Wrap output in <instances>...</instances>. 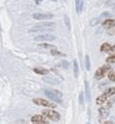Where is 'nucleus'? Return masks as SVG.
Masks as SVG:
<instances>
[{"instance_id": "obj_20", "label": "nucleus", "mask_w": 115, "mask_h": 124, "mask_svg": "<svg viewBox=\"0 0 115 124\" xmlns=\"http://www.w3.org/2000/svg\"><path fill=\"white\" fill-rule=\"evenodd\" d=\"M107 63H115V55H112V56H108L106 59Z\"/></svg>"}, {"instance_id": "obj_11", "label": "nucleus", "mask_w": 115, "mask_h": 124, "mask_svg": "<svg viewBox=\"0 0 115 124\" xmlns=\"http://www.w3.org/2000/svg\"><path fill=\"white\" fill-rule=\"evenodd\" d=\"M102 26L103 28H113L115 26V19H107L103 21V24H102Z\"/></svg>"}, {"instance_id": "obj_33", "label": "nucleus", "mask_w": 115, "mask_h": 124, "mask_svg": "<svg viewBox=\"0 0 115 124\" xmlns=\"http://www.w3.org/2000/svg\"><path fill=\"white\" fill-rule=\"evenodd\" d=\"M114 11H115V6H114Z\"/></svg>"}, {"instance_id": "obj_21", "label": "nucleus", "mask_w": 115, "mask_h": 124, "mask_svg": "<svg viewBox=\"0 0 115 124\" xmlns=\"http://www.w3.org/2000/svg\"><path fill=\"white\" fill-rule=\"evenodd\" d=\"M108 79H109V81L114 82L115 81V71H110V73L108 74Z\"/></svg>"}, {"instance_id": "obj_29", "label": "nucleus", "mask_w": 115, "mask_h": 124, "mask_svg": "<svg viewBox=\"0 0 115 124\" xmlns=\"http://www.w3.org/2000/svg\"><path fill=\"white\" fill-rule=\"evenodd\" d=\"M109 52H110V53L113 54V55H115V46H113V47H110Z\"/></svg>"}, {"instance_id": "obj_24", "label": "nucleus", "mask_w": 115, "mask_h": 124, "mask_svg": "<svg viewBox=\"0 0 115 124\" xmlns=\"http://www.w3.org/2000/svg\"><path fill=\"white\" fill-rule=\"evenodd\" d=\"M79 102H80V104H83V102H85V99H83V93H80V95H79Z\"/></svg>"}, {"instance_id": "obj_12", "label": "nucleus", "mask_w": 115, "mask_h": 124, "mask_svg": "<svg viewBox=\"0 0 115 124\" xmlns=\"http://www.w3.org/2000/svg\"><path fill=\"white\" fill-rule=\"evenodd\" d=\"M99 114H100V118L102 119V118H107L108 117V109L107 108H100L99 109Z\"/></svg>"}, {"instance_id": "obj_26", "label": "nucleus", "mask_w": 115, "mask_h": 124, "mask_svg": "<svg viewBox=\"0 0 115 124\" xmlns=\"http://www.w3.org/2000/svg\"><path fill=\"white\" fill-rule=\"evenodd\" d=\"M65 21H66V25H67V27H68V28H71V24H69V19H68V17H67V15H65Z\"/></svg>"}, {"instance_id": "obj_2", "label": "nucleus", "mask_w": 115, "mask_h": 124, "mask_svg": "<svg viewBox=\"0 0 115 124\" xmlns=\"http://www.w3.org/2000/svg\"><path fill=\"white\" fill-rule=\"evenodd\" d=\"M45 95L49 99H52L56 103H61L62 102V94L59 90H54V89H45L44 90Z\"/></svg>"}, {"instance_id": "obj_32", "label": "nucleus", "mask_w": 115, "mask_h": 124, "mask_svg": "<svg viewBox=\"0 0 115 124\" xmlns=\"http://www.w3.org/2000/svg\"><path fill=\"white\" fill-rule=\"evenodd\" d=\"M51 1H54V2H55V1H56V0H51Z\"/></svg>"}, {"instance_id": "obj_4", "label": "nucleus", "mask_w": 115, "mask_h": 124, "mask_svg": "<svg viewBox=\"0 0 115 124\" xmlns=\"http://www.w3.org/2000/svg\"><path fill=\"white\" fill-rule=\"evenodd\" d=\"M42 115L47 118H49V119H52V121H59L60 119L59 112H56L55 110H51V109H45L42 111Z\"/></svg>"}, {"instance_id": "obj_3", "label": "nucleus", "mask_w": 115, "mask_h": 124, "mask_svg": "<svg viewBox=\"0 0 115 124\" xmlns=\"http://www.w3.org/2000/svg\"><path fill=\"white\" fill-rule=\"evenodd\" d=\"M115 94V88L114 87H112V88L107 89L106 91L101 95V96H99L96 99V104H99V105H101V104H103L105 102H106V99L108 97H110V96H113Z\"/></svg>"}, {"instance_id": "obj_30", "label": "nucleus", "mask_w": 115, "mask_h": 124, "mask_svg": "<svg viewBox=\"0 0 115 124\" xmlns=\"http://www.w3.org/2000/svg\"><path fill=\"white\" fill-rule=\"evenodd\" d=\"M103 124H110V122H105Z\"/></svg>"}, {"instance_id": "obj_27", "label": "nucleus", "mask_w": 115, "mask_h": 124, "mask_svg": "<svg viewBox=\"0 0 115 124\" xmlns=\"http://www.w3.org/2000/svg\"><path fill=\"white\" fill-rule=\"evenodd\" d=\"M110 17V14L108 13V12H105V13H102V15H101V19H105V18H109Z\"/></svg>"}, {"instance_id": "obj_8", "label": "nucleus", "mask_w": 115, "mask_h": 124, "mask_svg": "<svg viewBox=\"0 0 115 124\" xmlns=\"http://www.w3.org/2000/svg\"><path fill=\"white\" fill-rule=\"evenodd\" d=\"M35 41H53L55 40V36L51 35V34H40L33 37Z\"/></svg>"}, {"instance_id": "obj_13", "label": "nucleus", "mask_w": 115, "mask_h": 124, "mask_svg": "<svg viewBox=\"0 0 115 124\" xmlns=\"http://www.w3.org/2000/svg\"><path fill=\"white\" fill-rule=\"evenodd\" d=\"M75 6H76V12L81 13L83 8V0H75Z\"/></svg>"}, {"instance_id": "obj_14", "label": "nucleus", "mask_w": 115, "mask_h": 124, "mask_svg": "<svg viewBox=\"0 0 115 124\" xmlns=\"http://www.w3.org/2000/svg\"><path fill=\"white\" fill-rule=\"evenodd\" d=\"M34 71L36 74H40V75H47L48 74V70L45 69V68H34Z\"/></svg>"}, {"instance_id": "obj_17", "label": "nucleus", "mask_w": 115, "mask_h": 124, "mask_svg": "<svg viewBox=\"0 0 115 124\" xmlns=\"http://www.w3.org/2000/svg\"><path fill=\"white\" fill-rule=\"evenodd\" d=\"M73 64H74V76L78 77V76H79V66H78V61L74 60Z\"/></svg>"}, {"instance_id": "obj_28", "label": "nucleus", "mask_w": 115, "mask_h": 124, "mask_svg": "<svg viewBox=\"0 0 115 124\" xmlns=\"http://www.w3.org/2000/svg\"><path fill=\"white\" fill-rule=\"evenodd\" d=\"M97 22H99V20H97V19H94V20H92V21H90V25H93V26H94V25H96Z\"/></svg>"}, {"instance_id": "obj_9", "label": "nucleus", "mask_w": 115, "mask_h": 124, "mask_svg": "<svg viewBox=\"0 0 115 124\" xmlns=\"http://www.w3.org/2000/svg\"><path fill=\"white\" fill-rule=\"evenodd\" d=\"M32 122L33 123H42V124H46L47 123V119L44 115H35L32 117Z\"/></svg>"}, {"instance_id": "obj_1", "label": "nucleus", "mask_w": 115, "mask_h": 124, "mask_svg": "<svg viewBox=\"0 0 115 124\" xmlns=\"http://www.w3.org/2000/svg\"><path fill=\"white\" fill-rule=\"evenodd\" d=\"M55 29V24L54 22H41L39 25L33 26L29 29V33L34 32H48V31H54Z\"/></svg>"}, {"instance_id": "obj_34", "label": "nucleus", "mask_w": 115, "mask_h": 124, "mask_svg": "<svg viewBox=\"0 0 115 124\" xmlns=\"http://www.w3.org/2000/svg\"><path fill=\"white\" fill-rule=\"evenodd\" d=\"M87 124H90V123H87Z\"/></svg>"}, {"instance_id": "obj_22", "label": "nucleus", "mask_w": 115, "mask_h": 124, "mask_svg": "<svg viewBox=\"0 0 115 124\" xmlns=\"http://www.w3.org/2000/svg\"><path fill=\"white\" fill-rule=\"evenodd\" d=\"M114 102H115V97H112L108 102H107V109H109L110 106L113 105V104H114Z\"/></svg>"}, {"instance_id": "obj_15", "label": "nucleus", "mask_w": 115, "mask_h": 124, "mask_svg": "<svg viewBox=\"0 0 115 124\" xmlns=\"http://www.w3.org/2000/svg\"><path fill=\"white\" fill-rule=\"evenodd\" d=\"M85 88H86V97H87V101H90V90H89V84L87 81L85 82Z\"/></svg>"}, {"instance_id": "obj_10", "label": "nucleus", "mask_w": 115, "mask_h": 124, "mask_svg": "<svg viewBox=\"0 0 115 124\" xmlns=\"http://www.w3.org/2000/svg\"><path fill=\"white\" fill-rule=\"evenodd\" d=\"M44 81L46 83H51V84H59L60 83V79L53 77V76H46V77H44Z\"/></svg>"}, {"instance_id": "obj_16", "label": "nucleus", "mask_w": 115, "mask_h": 124, "mask_svg": "<svg viewBox=\"0 0 115 124\" xmlns=\"http://www.w3.org/2000/svg\"><path fill=\"white\" fill-rule=\"evenodd\" d=\"M38 47H40V48H42V49H55V47L52 46V44H47V43H40Z\"/></svg>"}, {"instance_id": "obj_7", "label": "nucleus", "mask_w": 115, "mask_h": 124, "mask_svg": "<svg viewBox=\"0 0 115 124\" xmlns=\"http://www.w3.org/2000/svg\"><path fill=\"white\" fill-rule=\"evenodd\" d=\"M33 102L38 104V105H42V106H47V108H55V104L54 103H51L46 99H42V98H34Z\"/></svg>"}, {"instance_id": "obj_19", "label": "nucleus", "mask_w": 115, "mask_h": 124, "mask_svg": "<svg viewBox=\"0 0 115 124\" xmlns=\"http://www.w3.org/2000/svg\"><path fill=\"white\" fill-rule=\"evenodd\" d=\"M51 54L54 55V56H65V54H62V53H60L59 50H56V48H55V49H52V50H51Z\"/></svg>"}, {"instance_id": "obj_25", "label": "nucleus", "mask_w": 115, "mask_h": 124, "mask_svg": "<svg viewBox=\"0 0 115 124\" xmlns=\"http://www.w3.org/2000/svg\"><path fill=\"white\" fill-rule=\"evenodd\" d=\"M61 66H62V68H65V69H68V67H69V64H68V62L67 61H62Z\"/></svg>"}, {"instance_id": "obj_6", "label": "nucleus", "mask_w": 115, "mask_h": 124, "mask_svg": "<svg viewBox=\"0 0 115 124\" xmlns=\"http://www.w3.org/2000/svg\"><path fill=\"white\" fill-rule=\"evenodd\" d=\"M53 14L52 13H46V12H41V13H34L33 14V19L35 20H47V19H52Z\"/></svg>"}, {"instance_id": "obj_23", "label": "nucleus", "mask_w": 115, "mask_h": 124, "mask_svg": "<svg viewBox=\"0 0 115 124\" xmlns=\"http://www.w3.org/2000/svg\"><path fill=\"white\" fill-rule=\"evenodd\" d=\"M86 69L89 70L90 69V61H89V56L86 55Z\"/></svg>"}, {"instance_id": "obj_18", "label": "nucleus", "mask_w": 115, "mask_h": 124, "mask_svg": "<svg viewBox=\"0 0 115 124\" xmlns=\"http://www.w3.org/2000/svg\"><path fill=\"white\" fill-rule=\"evenodd\" d=\"M101 52H109V49H110V44L109 43H103L101 46Z\"/></svg>"}, {"instance_id": "obj_5", "label": "nucleus", "mask_w": 115, "mask_h": 124, "mask_svg": "<svg viewBox=\"0 0 115 124\" xmlns=\"http://www.w3.org/2000/svg\"><path fill=\"white\" fill-rule=\"evenodd\" d=\"M109 70H110V66H102V67H100L96 70V73H95V79L96 80H101L102 77L106 76L107 71Z\"/></svg>"}, {"instance_id": "obj_31", "label": "nucleus", "mask_w": 115, "mask_h": 124, "mask_svg": "<svg viewBox=\"0 0 115 124\" xmlns=\"http://www.w3.org/2000/svg\"><path fill=\"white\" fill-rule=\"evenodd\" d=\"M33 124H42V123H33Z\"/></svg>"}]
</instances>
